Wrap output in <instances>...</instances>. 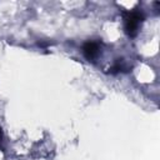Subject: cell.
<instances>
[{
  "mask_svg": "<svg viewBox=\"0 0 160 160\" xmlns=\"http://www.w3.org/2000/svg\"><path fill=\"white\" fill-rule=\"evenodd\" d=\"M124 30L128 36L134 38L136 36L139 28L144 21V14L139 9H134L130 11L124 12Z\"/></svg>",
  "mask_w": 160,
  "mask_h": 160,
  "instance_id": "obj_1",
  "label": "cell"
},
{
  "mask_svg": "<svg viewBox=\"0 0 160 160\" xmlns=\"http://www.w3.org/2000/svg\"><path fill=\"white\" fill-rule=\"evenodd\" d=\"M100 42L99 41H86L82 45V54L89 61H95L100 55Z\"/></svg>",
  "mask_w": 160,
  "mask_h": 160,
  "instance_id": "obj_2",
  "label": "cell"
},
{
  "mask_svg": "<svg viewBox=\"0 0 160 160\" xmlns=\"http://www.w3.org/2000/svg\"><path fill=\"white\" fill-rule=\"evenodd\" d=\"M2 130H1V128H0V145H1V141H2Z\"/></svg>",
  "mask_w": 160,
  "mask_h": 160,
  "instance_id": "obj_3",
  "label": "cell"
}]
</instances>
